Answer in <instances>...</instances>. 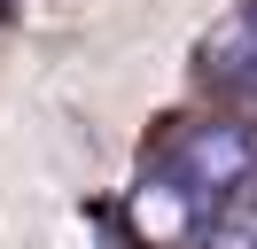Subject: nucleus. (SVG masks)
I'll list each match as a JSON object with an SVG mask.
<instances>
[{
	"label": "nucleus",
	"instance_id": "f257e3e1",
	"mask_svg": "<svg viewBox=\"0 0 257 249\" xmlns=\"http://www.w3.org/2000/svg\"><path fill=\"white\" fill-rule=\"evenodd\" d=\"M249 179H257V117H210V125H187V133L172 140V156L156 164L141 210H164V202H172V210L203 233V218L218 210L234 187H249Z\"/></svg>",
	"mask_w": 257,
	"mask_h": 249
},
{
	"label": "nucleus",
	"instance_id": "f03ea898",
	"mask_svg": "<svg viewBox=\"0 0 257 249\" xmlns=\"http://www.w3.org/2000/svg\"><path fill=\"white\" fill-rule=\"evenodd\" d=\"M203 62H210V78H218V86H241V93H257V8L226 16V24L210 31Z\"/></svg>",
	"mask_w": 257,
	"mask_h": 249
},
{
	"label": "nucleus",
	"instance_id": "7ed1b4c3",
	"mask_svg": "<svg viewBox=\"0 0 257 249\" xmlns=\"http://www.w3.org/2000/svg\"><path fill=\"white\" fill-rule=\"evenodd\" d=\"M203 249H257V179L234 187V195L203 218Z\"/></svg>",
	"mask_w": 257,
	"mask_h": 249
}]
</instances>
